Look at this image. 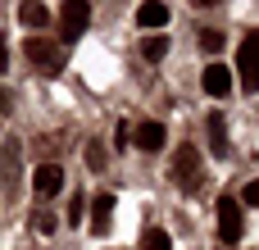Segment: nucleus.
Listing matches in <instances>:
<instances>
[{"label": "nucleus", "instance_id": "1", "mask_svg": "<svg viewBox=\"0 0 259 250\" xmlns=\"http://www.w3.org/2000/svg\"><path fill=\"white\" fill-rule=\"evenodd\" d=\"M237 73H241L246 91H259V32L241 36V46H237Z\"/></svg>", "mask_w": 259, "mask_h": 250}, {"label": "nucleus", "instance_id": "2", "mask_svg": "<svg viewBox=\"0 0 259 250\" xmlns=\"http://www.w3.org/2000/svg\"><path fill=\"white\" fill-rule=\"evenodd\" d=\"M241 232H246V219H241V200L223 191V196H219V237H223V246L241 241Z\"/></svg>", "mask_w": 259, "mask_h": 250}, {"label": "nucleus", "instance_id": "3", "mask_svg": "<svg viewBox=\"0 0 259 250\" xmlns=\"http://www.w3.org/2000/svg\"><path fill=\"white\" fill-rule=\"evenodd\" d=\"M87 23H91V5L87 0H64V9H59V41H77L87 32Z\"/></svg>", "mask_w": 259, "mask_h": 250}, {"label": "nucleus", "instance_id": "4", "mask_svg": "<svg viewBox=\"0 0 259 250\" xmlns=\"http://www.w3.org/2000/svg\"><path fill=\"white\" fill-rule=\"evenodd\" d=\"M27 59L36 64V68H46V73H59L64 68V46L59 41H50V36H27Z\"/></svg>", "mask_w": 259, "mask_h": 250}, {"label": "nucleus", "instance_id": "5", "mask_svg": "<svg viewBox=\"0 0 259 250\" xmlns=\"http://www.w3.org/2000/svg\"><path fill=\"white\" fill-rule=\"evenodd\" d=\"M173 178H178L182 191H196V187H200V150H196V146H182V150H178Z\"/></svg>", "mask_w": 259, "mask_h": 250}, {"label": "nucleus", "instance_id": "6", "mask_svg": "<svg viewBox=\"0 0 259 250\" xmlns=\"http://www.w3.org/2000/svg\"><path fill=\"white\" fill-rule=\"evenodd\" d=\"M32 191H36L41 200L59 196V191H64V169H59V164H41V169L32 173Z\"/></svg>", "mask_w": 259, "mask_h": 250}, {"label": "nucleus", "instance_id": "7", "mask_svg": "<svg viewBox=\"0 0 259 250\" xmlns=\"http://www.w3.org/2000/svg\"><path fill=\"white\" fill-rule=\"evenodd\" d=\"M164 123H155V118H146V123H137V132H132V146L137 150H146V155H155V150H164Z\"/></svg>", "mask_w": 259, "mask_h": 250}, {"label": "nucleus", "instance_id": "8", "mask_svg": "<svg viewBox=\"0 0 259 250\" xmlns=\"http://www.w3.org/2000/svg\"><path fill=\"white\" fill-rule=\"evenodd\" d=\"M200 87H205V96H228V87H232V73H228V64H209L205 68V77H200Z\"/></svg>", "mask_w": 259, "mask_h": 250}, {"label": "nucleus", "instance_id": "9", "mask_svg": "<svg viewBox=\"0 0 259 250\" xmlns=\"http://www.w3.org/2000/svg\"><path fill=\"white\" fill-rule=\"evenodd\" d=\"M109 223H114V196L105 191V196H96V200H91V232H96V237H105V232H109Z\"/></svg>", "mask_w": 259, "mask_h": 250}, {"label": "nucleus", "instance_id": "10", "mask_svg": "<svg viewBox=\"0 0 259 250\" xmlns=\"http://www.w3.org/2000/svg\"><path fill=\"white\" fill-rule=\"evenodd\" d=\"M205 132H209V150L228 159V150H232V146H228V118H223L219 109L209 114V123H205Z\"/></svg>", "mask_w": 259, "mask_h": 250}, {"label": "nucleus", "instance_id": "11", "mask_svg": "<svg viewBox=\"0 0 259 250\" xmlns=\"http://www.w3.org/2000/svg\"><path fill=\"white\" fill-rule=\"evenodd\" d=\"M137 23H141V27H150V32H159V27L168 23V5H159V0H146V5L137 9Z\"/></svg>", "mask_w": 259, "mask_h": 250}, {"label": "nucleus", "instance_id": "12", "mask_svg": "<svg viewBox=\"0 0 259 250\" xmlns=\"http://www.w3.org/2000/svg\"><path fill=\"white\" fill-rule=\"evenodd\" d=\"M18 23H23V27H46L50 14H46V5H32V0H27V5H18Z\"/></svg>", "mask_w": 259, "mask_h": 250}, {"label": "nucleus", "instance_id": "13", "mask_svg": "<svg viewBox=\"0 0 259 250\" xmlns=\"http://www.w3.org/2000/svg\"><path fill=\"white\" fill-rule=\"evenodd\" d=\"M141 250H173V241H168V232H164V228H146Z\"/></svg>", "mask_w": 259, "mask_h": 250}, {"label": "nucleus", "instance_id": "14", "mask_svg": "<svg viewBox=\"0 0 259 250\" xmlns=\"http://www.w3.org/2000/svg\"><path fill=\"white\" fill-rule=\"evenodd\" d=\"M141 55H146L150 64L164 59V55H168V36H146V41H141Z\"/></svg>", "mask_w": 259, "mask_h": 250}, {"label": "nucleus", "instance_id": "15", "mask_svg": "<svg viewBox=\"0 0 259 250\" xmlns=\"http://www.w3.org/2000/svg\"><path fill=\"white\" fill-rule=\"evenodd\" d=\"M200 46H205L209 55H219V50H223V32H214V27H205V32H200Z\"/></svg>", "mask_w": 259, "mask_h": 250}, {"label": "nucleus", "instance_id": "16", "mask_svg": "<svg viewBox=\"0 0 259 250\" xmlns=\"http://www.w3.org/2000/svg\"><path fill=\"white\" fill-rule=\"evenodd\" d=\"M32 228H36L41 237H50V232H55V214H50V210H46V214L36 210V214H32Z\"/></svg>", "mask_w": 259, "mask_h": 250}, {"label": "nucleus", "instance_id": "17", "mask_svg": "<svg viewBox=\"0 0 259 250\" xmlns=\"http://www.w3.org/2000/svg\"><path fill=\"white\" fill-rule=\"evenodd\" d=\"M87 164H91V169L100 173V169L109 164V155H105V146H87Z\"/></svg>", "mask_w": 259, "mask_h": 250}, {"label": "nucleus", "instance_id": "18", "mask_svg": "<svg viewBox=\"0 0 259 250\" xmlns=\"http://www.w3.org/2000/svg\"><path fill=\"white\" fill-rule=\"evenodd\" d=\"M82 210H87V200H82V196H73V205H68V223H77V228H82Z\"/></svg>", "mask_w": 259, "mask_h": 250}, {"label": "nucleus", "instance_id": "19", "mask_svg": "<svg viewBox=\"0 0 259 250\" xmlns=\"http://www.w3.org/2000/svg\"><path fill=\"white\" fill-rule=\"evenodd\" d=\"M241 205H259V178H255V182H246V191H241Z\"/></svg>", "mask_w": 259, "mask_h": 250}, {"label": "nucleus", "instance_id": "20", "mask_svg": "<svg viewBox=\"0 0 259 250\" xmlns=\"http://www.w3.org/2000/svg\"><path fill=\"white\" fill-rule=\"evenodd\" d=\"M5 64H9V50H5V41H0V73H5Z\"/></svg>", "mask_w": 259, "mask_h": 250}]
</instances>
